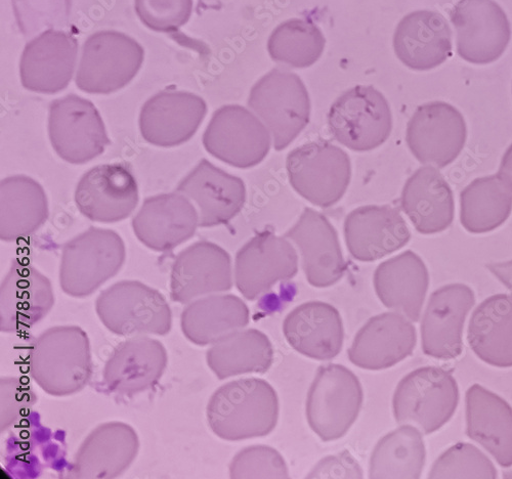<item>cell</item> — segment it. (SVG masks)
<instances>
[{"mask_svg":"<svg viewBox=\"0 0 512 479\" xmlns=\"http://www.w3.org/2000/svg\"><path fill=\"white\" fill-rule=\"evenodd\" d=\"M75 202L80 213L92 222L114 224L126 220L139 203L132 169L123 163L90 169L77 185Z\"/></svg>","mask_w":512,"mask_h":479,"instance_id":"obj_13","label":"cell"},{"mask_svg":"<svg viewBox=\"0 0 512 479\" xmlns=\"http://www.w3.org/2000/svg\"><path fill=\"white\" fill-rule=\"evenodd\" d=\"M199 216L195 206L180 193L147 198L134 217L137 238L149 249L167 252L190 240Z\"/></svg>","mask_w":512,"mask_h":479,"instance_id":"obj_26","label":"cell"},{"mask_svg":"<svg viewBox=\"0 0 512 479\" xmlns=\"http://www.w3.org/2000/svg\"><path fill=\"white\" fill-rule=\"evenodd\" d=\"M248 107L266 125L277 151L286 149L310 122L311 101L300 76L276 68L256 82Z\"/></svg>","mask_w":512,"mask_h":479,"instance_id":"obj_3","label":"cell"},{"mask_svg":"<svg viewBox=\"0 0 512 479\" xmlns=\"http://www.w3.org/2000/svg\"><path fill=\"white\" fill-rule=\"evenodd\" d=\"M232 287L230 254L208 241L196 242L183 250L170 275V297L182 304L230 291Z\"/></svg>","mask_w":512,"mask_h":479,"instance_id":"obj_18","label":"cell"},{"mask_svg":"<svg viewBox=\"0 0 512 479\" xmlns=\"http://www.w3.org/2000/svg\"><path fill=\"white\" fill-rule=\"evenodd\" d=\"M309 478H362L363 471L347 451L322 460L308 475Z\"/></svg>","mask_w":512,"mask_h":479,"instance_id":"obj_45","label":"cell"},{"mask_svg":"<svg viewBox=\"0 0 512 479\" xmlns=\"http://www.w3.org/2000/svg\"><path fill=\"white\" fill-rule=\"evenodd\" d=\"M177 192L194 202L201 228L229 224L246 201L244 182L206 159L179 184Z\"/></svg>","mask_w":512,"mask_h":479,"instance_id":"obj_23","label":"cell"},{"mask_svg":"<svg viewBox=\"0 0 512 479\" xmlns=\"http://www.w3.org/2000/svg\"><path fill=\"white\" fill-rule=\"evenodd\" d=\"M328 128L341 145L357 152L374 150L386 143L393 128L390 104L373 86L358 85L331 106Z\"/></svg>","mask_w":512,"mask_h":479,"instance_id":"obj_10","label":"cell"},{"mask_svg":"<svg viewBox=\"0 0 512 479\" xmlns=\"http://www.w3.org/2000/svg\"><path fill=\"white\" fill-rule=\"evenodd\" d=\"M429 286V271L411 250L384 261L374 274L375 291L383 306L411 322L419 321Z\"/></svg>","mask_w":512,"mask_h":479,"instance_id":"obj_31","label":"cell"},{"mask_svg":"<svg viewBox=\"0 0 512 479\" xmlns=\"http://www.w3.org/2000/svg\"><path fill=\"white\" fill-rule=\"evenodd\" d=\"M325 37L312 22L300 19L280 24L268 41L271 58L292 68H309L322 56Z\"/></svg>","mask_w":512,"mask_h":479,"instance_id":"obj_40","label":"cell"},{"mask_svg":"<svg viewBox=\"0 0 512 479\" xmlns=\"http://www.w3.org/2000/svg\"><path fill=\"white\" fill-rule=\"evenodd\" d=\"M498 174L512 188V144L502 158Z\"/></svg>","mask_w":512,"mask_h":479,"instance_id":"obj_47","label":"cell"},{"mask_svg":"<svg viewBox=\"0 0 512 479\" xmlns=\"http://www.w3.org/2000/svg\"><path fill=\"white\" fill-rule=\"evenodd\" d=\"M283 332L297 353L314 360H332L343 350V320L326 302L310 301L294 309L284 321Z\"/></svg>","mask_w":512,"mask_h":479,"instance_id":"obj_29","label":"cell"},{"mask_svg":"<svg viewBox=\"0 0 512 479\" xmlns=\"http://www.w3.org/2000/svg\"><path fill=\"white\" fill-rule=\"evenodd\" d=\"M271 135L262 120L239 105L223 106L203 135V146L213 157L237 167L251 168L263 162L271 149Z\"/></svg>","mask_w":512,"mask_h":479,"instance_id":"obj_11","label":"cell"},{"mask_svg":"<svg viewBox=\"0 0 512 479\" xmlns=\"http://www.w3.org/2000/svg\"><path fill=\"white\" fill-rule=\"evenodd\" d=\"M362 385L348 368L321 366L307 399V419L325 443L344 438L358 419L363 405Z\"/></svg>","mask_w":512,"mask_h":479,"instance_id":"obj_8","label":"cell"},{"mask_svg":"<svg viewBox=\"0 0 512 479\" xmlns=\"http://www.w3.org/2000/svg\"><path fill=\"white\" fill-rule=\"evenodd\" d=\"M207 114L205 101L192 93L163 91L150 98L140 114L143 139L160 148L190 141Z\"/></svg>","mask_w":512,"mask_h":479,"instance_id":"obj_20","label":"cell"},{"mask_svg":"<svg viewBox=\"0 0 512 479\" xmlns=\"http://www.w3.org/2000/svg\"><path fill=\"white\" fill-rule=\"evenodd\" d=\"M284 237L300 249L303 269L312 286L328 288L344 277L348 266L338 235L323 214L305 208L300 220Z\"/></svg>","mask_w":512,"mask_h":479,"instance_id":"obj_24","label":"cell"},{"mask_svg":"<svg viewBox=\"0 0 512 479\" xmlns=\"http://www.w3.org/2000/svg\"><path fill=\"white\" fill-rule=\"evenodd\" d=\"M459 388L453 375L442 368L423 367L398 384L393 409L399 424L418 427L432 434L447 424L456 412Z\"/></svg>","mask_w":512,"mask_h":479,"instance_id":"obj_7","label":"cell"},{"mask_svg":"<svg viewBox=\"0 0 512 479\" xmlns=\"http://www.w3.org/2000/svg\"><path fill=\"white\" fill-rule=\"evenodd\" d=\"M466 434L504 468L512 466V407L480 384L466 391Z\"/></svg>","mask_w":512,"mask_h":479,"instance_id":"obj_32","label":"cell"},{"mask_svg":"<svg viewBox=\"0 0 512 479\" xmlns=\"http://www.w3.org/2000/svg\"><path fill=\"white\" fill-rule=\"evenodd\" d=\"M36 402L35 391L26 378L0 379V431L4 433L27 416Z\"/></svg>","mask_w":512,"mask_h":479,"instance_id":"obj_44","label":"cell"},{"mask_svg":"<svg viewBox=\"0 0 512 479\" xmlns=\"http://www.w3.org/2000/svg\"><path fill=\"white\" fill-rule=\"evenodd\" d=\"M136 12L149 29L174 32L190 20L193 0H136Z\"/></svg>","mask_w":512,"mask_h":479,"instance_id":"obj_43","label":"cell"},{"mask_svg":"<svg viewBox=\"0 0 512 479\" xmlns=\"http://www.w3.org/2000/svg\"><path fill=\"white\" fill-rule=\"evenodd\" d=\"M345 238L355 259L371 263L403 248L411 234L398 208L369 205L347 216Z\"/></svg>","mask_w":512,"mask_h":479,"instance_id":"obj_28","label":"cell"},{"mask_svg":"<svg viewBox=\"0 0 512 479\" xmlns=\"http://www.w3.org/2000/svg\"><path fill=\"white\" fill-rule=\"evenodd\" d=\"M475 303L474 291L463 284L447 285L432 294L421 323L426 356L450 361L462 354L464 323Z\"/></svg>","mask_w":512,"mask_h":479,"instance_id":"obj_17","label":"cell"},{"mask_svg":"<svg viewBox=\"0 0 512 479\" xmlns=\"http://www.w3.org/2000/svg\"><path fill=\"white\" fill-rule=\"evenodd\" d=\"M49 136L56 153L74 165L92 161L111 145L104 121L95 105L76 95L66 96L51 104Z\"/></svg>","mask_w":512,"mask_h":479,"instance_id":"obj_12","label":"cell"},{"mask_svg":"<svg viewBox=\"0 0 512 479\" xmlns=\"http://www.w3.org/2000/svg\"><path fill=\"white\" fill-rule=\"evenodd\" d=\"M512 210V188L499 174L480 178L460 194V221L473 234L489 233L502 226Z\"/></svg>","mask_w":512,"mask_h":479,"instance_id":"obj_38","label":"cell"},{"mask_svg":"<svg viewBox=\"0 0 512 479\" xmlns=\"http://www.w3.org/2000/svg\"><path fill=\"white\" fill-rule=\"evenodd\" d=\"M230 477L289 478L287 465L275 449L252 446L239 452L230 465Z\"/></svg>","mask_w":512,"mask_h":479,"instance_id":"obj_42","label":"cell"},{"mask_svg":"<svg viewBox=\"0 0 512 479\" xmlns=\"http://www.w3.org/2000/svg\"><path fill=\"white\" fill-rule=\"evenodd\" d=\"M91 342L78 326H57L41 333L29 356L30 375L50 396H73L93 375Z\"/></svg>","mask_w":512,"mask_h":479,"instance_id":"obj_2","label":"cell"},{"mask_svg":"<svg viewBox=\"0 0 512 479\" xmlns=\"http://www.w3.org/2000/svg\"><path fill=\"white\" fill-rule=\"evenodd\" d=\"M450 17L463 60L487 65L503 55L511 29L506 14L493 0H459Z\"/></svg>","mask_w":512,"mask_h":479,"instance_id":"obj_15","label":"cell"},{"mask_svg":"<svg viewBox=\"0 0 512 479\" xmlns=\"http://www.w3.org/2000/svg\"><path fill=\"white\" fill-rule=\"evenodd\" d=\"M401 206L418 233L444 232L454 220L453 192L442 174L432 166L414 172L407 181Z\"/></svg>","mask_w":512,"mask_h":479,"instance_id":"obj_33","label":"cell"},{"mask_svg":"<svg viewBox=\"0 0 512 479\" xmlns=\"http://www.w3.org/2000/svg\"><path fill=\"white\" fill-rule=\"evenodd\" d=\"M126 249L114 231L91 227L65 244L60 267V285L75 298L94 294L123 267Z\"/></svg>","mask_w":512,"mask_h":479,"instance_id":"obj_5","label":"cell"},{"mask_svg":"<svg viewBox=\"0 0 512 479\" xmlns=\"http://www.w3.org/2000/svg\"><path fill=\"white\" fill-rule=\"evenodd\" d=\"M249 320V309L241 298L213 294L187 304L181 316V328L190 342L207 346L245 328Z\"/></svg>","mask_w":512,"mask_h":479,"instance_id":"obj_34","label":"cell"},{"mask_svg":"<svg viewBox=\"0 0 512 479\" xmlns=\"http://www.w3.org/2000/svg\"><path fill=\"white\" fill-rule=\"evenodd\" d=\"M206 361L220 380L247 373L265 374L273 365L274 348L266 334L248 329L213 344Z\"/></svg>","mask_w":512,"mask_h":479,"instance_id":"obj_37","label":"cell"},{"mask_svg":"<svg viewBox=\"0 0 512 479\" xmlns=\"http://www.w3.org/2000/svg\"><path fill=\"white\" fill-rule=\"evenodd\" d=\"M77 40L70 34L48 30L26 46L20 63L21 82L26 90L54 95L69 85L76 66Z\"/></svg>","mask_w":512,"mask_h":479,"instance_id":"obj_22","label":"cell"},{"mask_svg":"<svg viewBox=\"0 0 512 479\" xmlns=\"http://www.w3.org/2000/svg\"><path fill=\"white\" fill-rule=\"evenodd\" d=\"M286 168L294 191L321 208L338 203L352 177L348 154L325 141L311 142L291 151Z\"/></svg>","mask_w":512,"mask_h":479,"instance_id":"obj_9","label":"cell"},{"mask_svg":"<svg viewBox=\"0 0 512 479\" xmlns=\"http://www.w3.org/2000/svg\"><path fill=\"white\" fill-rule=\"evenodd\" d=\"M168 364L164 345L148 336L131 337L111 354L104 368V383L112 393L135 396L154 387Z\"/></svg>","mask_w":512,"mask_h":479,"instance_id":"obj_25","label":"cell"},{"mask_svg":"<svg viewBox=\"0 0 512 479\" xmlns=\"http://www.w3.org/2000/svg\"><path fill=\"white\" fill-rule=\"evenodd\" d=\"M297 272L294 247L287 238L269 230L254 236L236 255V286L248 300L258 299L277 283L294 278Z\"/></svg>","mask_w":512,"mask_h":479,"instance_id":"obj_14","label":"cell"},{"mask_svg":"<svg viewBox=\"0 0 512 479\" xmlns=\"http://www.w3.org/2000/svg\"><path fill=\"white\" fill-rule=\"evenodd\" d=\"M49 217L47 194L36 181L14 176L0 183V239L14 242L34 234Z\"/></svg>","mask_w":512,"mask_h":479,"instance_id":"obj_36","label":"cell"},{"mask_svg":"<svg viewBox=\"0 0 512 479\" xmlns=\"http://www.w3.org/2000/svg\"><path fill=\"white\" fill-rule=\"evenodd\" d=\"M145 58L134 38L117 31H100L84 42L75 82L92 95L115 93L137 76Z\"/></svg>","mask_w":512,"mask_h":479,"instance_id":"obj_6","label":"cell"},{"mask_svg":"<svg viewBox=\"0 0 512 479\" xmlns=\"http://www.w3.org/2000/svg\"><path fill=\"white\" fill-rule=\"evenodd\" d=\"M467 137L461 113L445 102L424 104L408 122L406 140L415 158L445 168L462 152Z\"/></svg>","mask_w":512,"mask_h":479,"instance_id":"obj_16","label":"cell"},{"mask_svg":"<svg viewBox=\"0 0 512 479\" xmlns=\"http://www.w3.org/2000/svg\"><path fill=\"white\" fill-rule=\"evenodd\" d=\"M425 456L420 431L405 424L378 442L370 459L369 476L417 479L421 476Z\"/></svg>","mask_w":512,"mask_h":479,"instance_id":"obj_39","label":"cell"},{"mask_svg":"<svg viewBox=\"0 0 512 479\" xmlns=\"http://www.w3.org/2000/svg\"><path fill=\"white\" fill-rule=\"evenodd\" d=\"M467 340L476 356L497 368L512 367V295L484 300L469 321Z\"/></svg>","mask_w":512,"mask_h":479,"instance_id":"obj_35","label":"cell"},{"mask_svg":"<svg viewBox=\"0 0 512 479\" xmlns=\"http://www.w3.org/2000/svg\"><path fill=\"white\" fill-rule=\"evenodd\" d=\"M140 449L137 431L123 422L96 427L79 447L69 475L79 479H111L135 462Z\"/></svg>","mask_w":512,"mask_h":479,"instance_id":"obj_21","label":"cell"},{"mask_svg":"<svg viewBox=\"0 0 512 479\" xmlns=\"http://www.w3.org/2000/svg\"><path fill=\"white\" fill-rule=\"evenodd\" d=\"M102 324L122 337L165 336L173 327V314L158 290L139 281H121L97 298Z\"/></svg>","mask_w":512,"mask_h":479,"instance_id":"obj_4","label":"cell"},{"mask_svg":"<svg viewBox=\"0 0 512 479\" xmlns=\"http://www.w3.org/2000/svg\"><path fill=\"white\" fill-rule=\"evenodd\" d=\"M394 49L399 60L416 71L434 69L451 56L452 32L439 13L417 11L399 23L394 36Z\"/></svg>","mask_w":512,"mask_h":479,"instance_id":"obj_30","label":"cell"},{"mask_svg":"<svg viewBox=\"0 0 512 479\" xmlns=\"http://www.w3.org/2000/svg\"><path fill=\"white\" fill-rule=\"evenodd\" d=\"M206 414L210 429L222 440L263 438L276 428L279 400L276 390L266 380L239 379L216 390Z\"/></svg>","mask_w":512,"mask_h":479,"instance_id":"obj_1","label":"cell"},{"mask_svg":"<svg viewBox=\"0 0 512 479\" xmlns=\"http://www.w3.org/2000/svg\"><path fill=\"white\" fill-rule=\"evenodd\" d=\"M498 472L491 460L477 447L459 443L434 463L429 478L495 479Z\"/></svg>","mask_w":512,"mask_h":479,"instance_id":"obj_41","label":"cell"},{"mask_svg":"<svg viewBox=\"0 0 512 479\" xmlns=\"http://www.w3.org/2000/svg\"><path fill=\"white\" fill-rule=\"evenodd\" d=\"M415 327L398 313L371 318L357 333L348 352L350 361L369 371L390 369L412 356Z\"/></svg>","mask_w":512,"mask_h":479,"instance_id":"obj_27","label":"cell"},{"mask_svg":"<svg viewBox=\"0 0 512 479\" xmlns=\"http://www.w3.org/2000/svg\"><path fill=\"white\" fill-rule=\"evenodd\" d=\"M487 269L512 292V260L489 264Z\"/></svg>","mask_w":512,"mask_h":479,"instance_id":"obj_46","label":"cell"},{"mask_svg":"<svg viewBox=\"0 0 512 479\" xmlns=\"http://www.w3.org/2000/svg\"><path fill=\"white\" fill-rule=\"evenodd\" d=\"M55 306L51 281L37 269L14 260L0 287V331L15 333L44 320Z\"/></svg>","mask_w":512,"mask_h":479,"instance_id":"obj_19","label":"cell"}]
</instances>
